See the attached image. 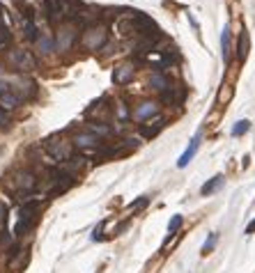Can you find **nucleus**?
Listing matches in <instances>:
<instances>
[{
	"label": "nucleus",
	"instance_id": "obj_1",
	"mask_svg": "<svg viewBox=\"0 0 255 273\" xmlns=\"http://www.w3.org/2000/svg\"><path fill=\"white\" fill-rule=\"evenodd\" d=\"M7 188L14 195H30L37 188V177L30 170H16L14 175L7 179Z\"/></svg>",
	"mask_w": 255,
	"mask_h": 273
},
{
	"label": "nucleus",
	"instance_id": "obj_2",
	"mask_svg": "<svg viewBox=\"0 0 255 273\" xmlns=\"http://www.w3.org/2000/svg\"><path fill=\"white\" fill-rule=\"evenodd\" d=\"M106 39H108V28L106 25L104 23H90V25H85L83 37H81V44H83L88 51H99V48H104Z\"/></svg>",
	"mask_w": 255,
	"mask_h": 273
},
{
	"label": "nucleus",
	"instance_id": "obj_3",
	"mask_svg": "<svg viewBox=\"0 0 255 273\" xmlns=\"http://www.w3.org/2000/svg\"><path fill=\"white\" fill-rule=\"evenodd\" d=\"M44 149H46L48 156H51L53 161H58V163L69 161L71 154H74V149H71V143H67L65 138H58V135L48 138L46 143H44Z\"/></svg>",
	"mask_w": 255,
	"mask_h": 273
},
{
	"label": "nucleus",
	"instance_id": "obj_4",
	"mask_svg": "<svg viewBox=\"0 0 255 273\" xmlns=\"http://www.w3.org/2000/svg\"><path fill=\"white\" fill-rule=\"evenodd\" d=\"M7 60H10V65L19 71H33L35 65H37L35 58H33V53L26 51V48H12L10 56H7Z\"/></svg>",
	"mask_w": 255,
	"mask_h": 273
},
{
	"label": "nucleus",
	"instance_id": "obj_5",
	"mask_svg": "<svg viewBox=\"0 0 255 273\" xmlns=\"http://www.w3.org/2000/svg\"><path fill=\"white\" fill-rule=\"evenodd\" d=\"M74 42H76V23L60 25V30H58V37H56V48H58V51H60V53L69 51Z\"/></svg>",
	"mask_w": 255,
	"mask_h": 273
},
{
	"label": "nucleus",
	"instance_id": "obj_6",
	"mask_svg": "<svg viewBox=\"0 0 255 273\" xmlns=\"http://www.w3.org/2000/svg\"><path fill=\"white\" fill-rule=\"evenodd\" d=\"M74 186V177L69 172H51V193L58 195V193H65Z\"/></svg>",
	"mask_w": 255,
	"mask_h": 273
},
{
	"label": "nucleus",
	"instance_id": "obj_7",
	"mask_svg": "<svg viewBox=\"0 0 255 273\" xmlns=\"http://www.w3.org/2000/svg\"><path fill=\"white\" fill-rule=\"evenodd\" d=\"M26 262H28V248H23V245H14V248L10 250L7 268H10V271H21V268L26 266Z\"/></svg>",
	"mask_w": 255,
	"mask_h": 273
},
{
	"label": "nucleus",
	"instance_id": "obj_8",
	"mask_svg": "<svg viewBox=\"0 0 255 273\" xmlns=\"http://www.w3.org/2000/svg\"><path fill=\"white\" fill-rule=\"evenodd\" d=\"M39 209H42V200H26V202L21 204V209H19V221L35 223Z\"/></svg>",
	"mask_w": 255,
	"mask_h": 273
},
{
	"label": "nucleus",
	"instance_id": "obj_9",
	"mask_svg": "<svg viewBox=\"0 0 255 273\" xmlns=\"http://www.w3.org/2000/svg\"><path fill=\"white\" fill-rule=\"evenodd\" d=\"M99 143H101V140H99V135L92 133V131H81V133L74 135V145L79 149H97Z\"/></svg>",
	"mask_w": 255,
	"mask_h": 273
},
{
	"label": "nucleus",
	"instance_id": "obj_10",
	"mask_svg": "<svg viewBox=\"0 0 255 273\" xmlns=\"http://www.w3.org/2000/svg\"><path fill=\"white\" fill-rule=\"evenodd\" d=\"M136 74V67L131 65V62H124V65L115 67V71H113V83L115 85H126L131 78H134Z\"/></svg>",
	"mask_w": 255,
	"mask_h": 273
},
{
	"label": "nucleus",
	"instance_id": "obj_11",
	"mask_svg": "<svg viewBox=\"0 0 255 273\" xmlns=\"http://www.w3.org/2000/svg\"><path fill=\"white\" fill-rule=\"evenodd\" d=\"M159 113V103L157 101H143L138 108H136V113H134V117L138 122H147L149 117H154Z\"/></svg>",
	"mask_w": 255,
	"mask_h": 273
},
{
	"label": "nucleus",
	"instance_id": "obj_12",
	"mask_svg": "<svg viewBox=\"0 0 255 273\" xmlns=\"http://www.w3.org/2000/svg\"><path fill=\"white\" fill-rule=\"evenodd\" d=\"M12 90H14V94H19L21 99H30L37 92V90H35V80H30V78H16Z\"/></svg>",
	"mask_w": 255,
	"mask_h": 273
},
{
	"label": "nucleus",
	"instance_id": "obj_13",
	"mask_svg": "<svg viewBox=\"0 0 255 273\" xmlns=\"http://www.w3.org/2000/svg\"><path fill=\"white\" fill-rule=\"evenodd\" d=\"M198 147H200V133L195 135L193 140H191L189 149H186V152H184V154H182V156H180V161H177V166H180V168H186V166H189V161H191V158L195 156V152H198Z\"/></svg>",
	"mask_w": 255,
	"mask_h": 273
},
{
	"label": "nucleus",
	"instance_id": "obj_14",
	"mask_svg": "<svg viewBox=\"0 0 255 273\" xmlns=\"http://www.w3.org/2000/svg\"><path fill=\"white\" fill-rule=\"evenodd\" d=\"M35 44H37V48L44 53V56H48V53L56 48V39H53L51 35H46V33H39V37L35 39Z\"/></svg>",
	"mask_w": 255,
	"mask_h": 273
},
{
	"label": "nucleus",
	"instance_id": "obj_15",
	"mask_svg": "<svg viewBox=\"0 0 255 273\" xmlns=\"http://www.w3.org/2000/svg\"><path fill=\"white\" fill-rule=\"evenodd\" d=\"M184 88H168L163 92V101L166 103H182L184 101Z\"/></svg>",
	"mask_w": 255,
	"mask_h": 273
},
{
	"label": "nucleus",
	"instance_id": "obj_16",
	"mask_svg": "<svg viewBox=\"0 0 255 273\" xmlns=\"http://www.w3.org/2000/svg\"><path fill=\"white\" fill-rule=\"evenodd\" d=\"M19 103H21V97L14 94V90H12L10 94H5V97H0V108H3V111H14Z\"/></svg>",
	"mask_w": 255,
	"mask_h": 273
},
{
	"label": "nucleus",
	"instance_id": "obj_17",
	"mask_svg": "<svg viewBox=\"0 0 255 273\" xmlns=\"http://www.w3.org/2000/svg\"><path fill=\"white\" fill-rule=\"evenodd\" d=\"M149 85H152L154 90H159V92H166L168 88H170V80L166 78V76L161 74V71H157V74H152V78H149Z\"/></svg>",
	"mask_w": 255,
	"mask_h": 273
},
{
	"label": "nucleus",
	"instance_id": "obj_18",
	"mask_svg": "<svg viewBox=\"0 0 255 273\" xmlns=\"http://www.w3.org/2000/svg\"><path fill=\"white\" fill-rule=\"evenodd\" d=\"M221 48H223V60H230V53H232V42H230V28H223L221 33Z\"/></svg>",
	"mask_w": 255,
	"mask_h": 273
},
{
	"label": "nucleus",
	"instance_id": "obj_19",
	"mask_svg": "<svg viewBox=\"0 0 255 273\" xmlns=\"http://www.w3.org/2000/svg\"><path fill=\"white\" fill-rule=\"evenodd\" d=\"M120 33L124 35V37H129V35H140V30H138V23H136V19L131 16L129 21H120Z\"/></svg>",
	"mask_w": 255,
	"mask_h": 273
},
{
	"label": "nucleus",
	"instance_id": "obj_20",
	"mask_svg": "<svg viewBox=\"0 0 255 273\" xmlns=\"http://www.w3.org/2000/svg\"><path fill=\"white\" fill-rule=\"evenodd\" d=\"M163 129V117H159V120H149L147 124H143V133L147 135V138H152V135H157L159 131Z\"/></svg>",
	"mask_w": 255,
	"mask_h": 273
},
{
	"label": "nucleus",
	"instance_id": "obj_21",
	"mask_svg": "<svg viewBox=\"0 0 255 273\" xmlns=\"http://www.w3.org/2000/svg\"><path fill=\"white\" fill-rule=\"evenodd\" d=\"M221 184H223V175H216V177H212V179L207 181V184L200 188V193L202 195H209V193H214L216 188H221Z\"/></svg>",
	"mask_w": 255,
	"mask_h": 273
},
{
	"label": "nucleus",
	"instance_id": "obj_22",
	"mask_svg": "<svg viewBox=\"0 0 255 273\" xmlns=\"http://www.w3.org/2000/svg\"><path fill=\"white\" fill-rule=\"evenodd\" d=\"M246 56H248V35L241 33L239 42H237V58H239V60H246Z\"/></svg>",
	"mask_w": 255,
	"mask_h": 273
},
{
	"label": "nucleus",
	"instance_id": "obj_23",
	"mask_svg": "<svg viewBox=\"0 0 255 273\" xmlns=\"http://www.w3.org/2000/svg\"><path fill=\"white\" fill-rule=\"evenodd\" d=\"M248 129H250V122L248 120H239L235 126H232V135H235V138H239V135H244Z\"/></svg>",
	"mask_w": 255,
	"mask_h": 273
},
{
	"label": "nucleus",
	"instance_id": "obj_24",
	"mask_svg": "<svg viewBox=\"0 0 255 273\" xmlns=\"http://www.w3.org/2000/svg\"><path fill=\"white\" fill-rule=\"evenodd\" d=\"M12 42V33L7 28V23H0V46H7Z\"/></svg>",
	"mask_w": 255,
	"mask_h": 273
},
{
	"label": "nucleus",
	"instance_id": "obj_25",
	"mask_svg": "<svg viewBox=\"0 0 255 273\" xmlns=\"http://www.w3.org/2000/svg\"><path fill=\"white\" fill-rule=\"evenodd\" d=\"M182 223H184L182 216H172V221L168 223V234H177V230L182 227Z\"/></svg>",
	"mask_w": 255,
	"mask_h": 273
},
{
	"label": "nucleus",
	"instance_id": "obj_26",
	"mask_svg": "<svg viewBox=\"0 0 255 273\" xmlns=\"http://www.w3.org/2000/svg\"><path fill=\"white\" fill-rule=\"evenodd\" d=\"M90 131H92V133H97V135H111V129H108V126H104V124H92V126H90Z\"/></svg>",
	"mask_w": 255,
	"mask_h": 273
},
{
	"label": "nucleus",
	"instance_id": "obj_27",
	"mask_svg": "<svg viewBox=\"0 0 255 273\" xmlns=\"http://www.w3.org/2000/svg\"><path fill=\"white\" fill-rule=\"evenodd\" d=\"M216 241H218V234H212V236H209V241H205V245H202V253L207 255L209 250H212L214 245H216Z\"/></svg>",
	"mask_w": 255,
	"mask_h": 273
},
{
	"label": "nucleus",
	"instance_id": "obj_28",
	"mask_svg": "<svg viewBox=\"0 0 255 273\" xmlns=\"http://www.w3.org/2000/svg\"><path fill=\"white\" fill-rule=\"evenodd\" d=\"M147 202H149V198H140L138 202H131V204H129V209H131V211H138V209L147 207Z\"/></svg>",
	"mask_w": 255,
	"mask_h": 273
},
{
	"label": "nucleus",
	"instance_id": "obj_29",
	"mask_svg": "<svg viewBox=\"0 0 255 273\" xmlns=\"http://www.w3.org/2000/svg\"><path fill=\"white\" fill-rule=\"evenodd\" d=\"M5 223H7V207L0 202V230H5Z\"/></svg>",
	"mask_w": 255,
	"mask_h": 273
},
{
	"label": "nucleus",
	"instance_id": "obj_30",
	"mask_svg": "<svg viewBox=\"0 0 255 273\" xmlns=\"http://www.w3.org/2000/svg\"><path fill=\"white\" fill-rule=\"evenodd\" d=\"M12 92V85L7 83L5 78H0V97H5V94H10Z\"/></svg>",
	"mask_w": 255,
	"mask_h": 273
},
{
	"label": "nucleus",
	"instance_id": "obj_31",
	"mask_svg": "<svg viewBox=\"0 0 255 273\" xmlns=\"http://www.w3.org/2000/svg\"><path fill=\"white\" fill-rule=\"evenodd\" d=\"M10 124V117H7V113L0 108V129H5V126Z\"/></svg>",
	"mask_w": 255,
	"mask_h": 273
},
{
	"label": "nucleus",
	"instance_id": "obj_32",
	"mask_svg": "<svg viewBox=\"0 0 255 273\" xmlns=\"http://www.w3.org/2000/svg\"><path fill=\"white\" fill-rule=\"evenodd\" d=\"M104 225H106V223H101V225H99V227H97V230H94V234H92V241L101 239V230H104Z\"/></svg>",
	"mask_w": 255,
	"mask_h": 273
},
{
	"label": "nucleus",
	"instance_id": "obj_33",
	"mask_svg": "<svg viewBox=\"0 0 255 273\" xmlns=\"http://www.w3.org/2000/svg\"><path fill=\"white\" fill-rule=\"evenodd\" d=\"M129 113H126V108H124V103H120V117H126Z\"/></svg>",
	"mask_w": 255,
	"mask_h": 273
},
{
	"label": "nucleus",
	"instance_id": "obj_34",
	"mask_svg": "<svg viewBox=\"0 0 255 273\" xmlns=\"http://www.w3.org/2000/svg\"><path fill=\"white\" fill-rule=\"evenodd\" d=\"M246 232H248V234H253V232H255V221H253V223H250V225H248V227H246Z\"/></svg>",
	"mask_w": 255,
	"mask_h": 273
}]
</instances>
